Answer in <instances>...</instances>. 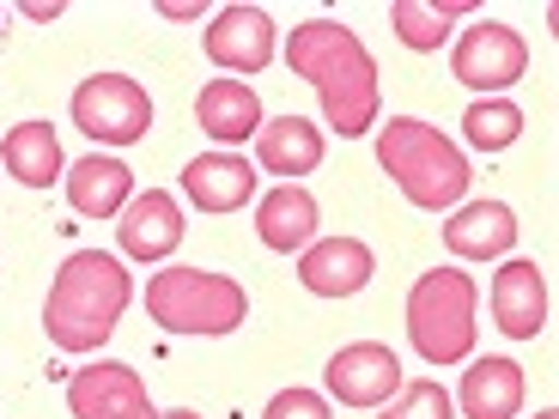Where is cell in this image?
<instances>
[{"label":"cell","mask_w":559,"mask_h":419,"mask_svg":"<svg viewBox=\"0 0 559 419\" xmlns=\"http://www.w3.org/2000/svg\"><path fill=\"white\" fill-rule=\"evenodd\" d=\"M286 68L317 85L322 116L341 140H359L365 128H378V61L341 19L298 25L293 43H286Z\"/></svg>","instance_id":"obj_1"},{"label":"cell","mask_w":559,"mask_h":419,"mask_svg":"<svg viewBox=\"0 0 559 419\" xmlns=\"http://www.w3.org/2000/svg\"><path fill=\"white\" fill-rule=\"evenodd\" d=\"M128 298H134V279L116 255L104 250H73L61 262L56 286H49V304H43V328L61 352H98L116 335Z\"/></svg>","instance_id":"obj_2"},{"label":"cell","mask_w":559,"mask_h":419,"mask_svg":"<svg viewBox=\"0 0 559 419\" xmlns=\"http://www.w3.org/2000/svg\"><path fill=\"white\" fill-rule=\"evenodd\" d=\"M378 165L395 177L414 207L438 213V207H456L468 195V158H462L456 140H444L432 122L419 116H390L378 128Z\"/></svg>","instance_id":"obj_3"},{"label":"cell","mask_w":559,"mask_h":419,"mask_svg":"<svg viewBox=\"0 0 559 419\" xmlns=\"http://www.w3.org/2000/svg\"><path fill=\"white\" fill-rule=\"evenodd\" d=\"M146 316L165 335H231L250 316L238 279L207 274V267H165L146 279Z\"/></svg>","instance_id":"obj_4"},{"label":"cell","mask_w":559,"mask_h":419,"mask_svg":"<svg viewBox=\"0 0 559 419\" xmlns=\"http://www.w3.org/2000/svg\"><path fill=\"white\" fill-rule=\"evenodd\" d=\"M407 335L426 364H462L475 352V279L456 267H432L407 292Z\"/></svg>","instance_id":"obj_5"},{"label":"cell","mask_w":559,"mask_h":419,"mask_svg":"<svg viewBox=\"0 0 559 419\" xmlns=\"http://www.w3.org/2000/svg\"><path fill=\"white\" fill-rule=\"evenodd\" d=\"M73 128L92 134L98 146H134L153 128V98L128 73H92L73 92Z\"/></svg>","instance_id":"obj_6"},{"label":"cell","mask_w":559,"mask_h":419,"mask_svg":"<svg viewBox=\"0 0 559 419\" xmlns=\"http://www.w3.org/2000/svg\"><path fill=\"white\" fill-rule=\"evenodd\" d=\"M450 73H456L468 92L499 98L504 85H518L523 73H530V43L511 25H499V19H475V25L456 37V49H450Z\"/></svg>","instance_id":"obj_7"},{"label":"cell","mask_w":559,"mask_h":419,"mask_svg":"<svg viewBox=\"0 0 559 419\" xmlns=\"http://www.w3.org/2000/svg\"><path fill=\"white\" fill-rule=\"evenodd\" d=\"M68 414L73 419H158V407L146 402V383H140L134 364L98 359L68 378Z\"/></svg>","instance_id":"obj_8"},{"label":"cell","mask_w":559,"mask_h":419,"mask_svg":"<svg viewBox=\"0 0 559 419\" xmlns=\"http://www.w3.org/2000/svg\"><path fill=\"white\" fill-rule=\"evenodd\" d=\"M402 390V359L383 340H353L329 359V395L341 407H383Z\"/></svg>","instance_id":"obj_9"},{"label":"cell","mask_w":559,"mask_h":419,"mask_svg":"<svg viewBox=\"0 0 559 419\" xmlns=\"http://www.w3.org/2000/svg\"><path fill=\"white\" fill-rule=\"evenodd\" d=\"M201 43H207V61L225 73H262L280 49L274 19H267L262 7H219Z\"/></svg>","instance_id":"obj_10"},{"label":"cell","mask_w":559,"mask_h":419,"mask_svg":"<svg viewBox=\"0 0 559 419\" xmlns=\"http://www.w3.org/2000/svg\"><path fill=\"white\" fill-rule=\"evenodd\" d=\"M371 274H378V255L365 250L359 238H317L298 250V279L317 298H353V292H365Z\"/></svg>","instance_id":"obj_11"},{"label":"cell","mask_w":559,"mask_h":419,"mask_svg":"<svg viewBox=\"0 0 559 419\" xmlns=\"http://www.w3.org/2000/svg\"><path fill=\"white\" fill-rule=\"evenodd\" d=\"M116 243L134 262H165L170 250L182 243V207L165 195V189H146L122 207V225H116Z\"/></svg>","instance_id":"obj_12"},{"label":"cell","mask_w":559,"mask_h":419,"mask_svg":"<svg viewBox=\"0 0 559 419\" xmlns=\"http://www.w3.org/2000/svg\"><path fill=\"white\" fill-rule=\"evenodd\" d=\"M492 316L511 340H535L547 328V279L535 262H504L492 274Z\"/></svg>","instance_id":"obj_13"},{"label":"cell","mask_w":559,"mask_h":419,"mask_svg":"<svg viewBox=\"0 0 559 419\" xmlns=\"http://www.w3.org/2000/svg\"><path fill=\"white\" fill-rule=\"evenodd\" d=\"M182 195L201 213H238L255 195V165L243 153H201L182 170Z\"/></svg>","instance_id":"obj_14"},{"label":"cell","mask_w":559,"mask_h":419,"mask_svg":"<svg viewBox=\"0 0 559 419\" xmlns=\"http://www.w3.org/2000/svg\"><path fill=\"white\" fill-rule=\"evenodd\" d=\"M201 134L219 140V146H243V140L262 134V98H255L243 80H207L195 98Z\"/></svg>","instance_id":"obj_15"},{"label":"cell","mask_w":559,"mask_h":419,"mask_svg":"<svg viewBox=\"0 0 559 419\" xmlns=\"http://www.w3.org/2000/svg\"><path fill=\"white\" fill-rule=\"evenodd\" d=\"M518 243V213L504 201H468L456 219L444 225V250L462 255V262H492Z\"/></svg>","instance_id":"obj_16"},{"label":"cell","mask_w":559,"mask_h":419,"mask_svg":"<svg viewBox=\"0 0 559 419\" xmlns=\"http://www.w3.org/2000/svg\"><path fill=\"white\" fill-rule=\"evenodd\" d=\"M255 158H262L267 177H310V170L322 165V128L305 122V116H274V122H262V134H255Z\"/></svg>","instance_id":"obj_17"},{"label":"cell","mask_w":559,"mask_h":419,"mask_svg":"<svg viewBox=\"0 0 559 419\" xmlns=\"http://www.w3.org/2000/svg\"><path fill=\"white\" fill-rule=\"evenodd\" d=\"M68 201L73 213H85V219H116V213L134 201V170L122 165V158H80V165L68 170Z\"/></svg>","instance_id":"obj_18"},{"label":"cell","mask_w":559,"mask_h":419,"mask_svg":"<svg viewBox=\"0 0 559 419\" xmlns=\"http://www.w3.org/2000/svg\"><path fill=\"white\" fill-rule=\"evenodd\" d=\"M255 231H262V243L280 255L317 243V195L298 189V182H280L274 195H262V207H255Z\"/></svg>","instance_id":"obj_19"},{"label":"cell","mask_w":559,"mask_h":419,"mask_svg":"<svg viewBox=\"0 0 559 419\" xmlns=\"http://www.w3.org/2000/svg\"><path fill=\"white\" fill-rule=\"evenodd\" d=\"M523 407V364L475 359L462 371V414L468 419H518Z\"/></svg>","instance_id":"obj_20"},{"label":"cell","mask_w":559,"mask_h":419,"mask_svg":"<svg viewBox=\"0 0 559 419\" xmlns=\"http://www.w3.org/2000/svg\"><path fill=\"white\" fill-rule=\"evenodd\" d=\"M0 165L13 170L25 189H49L61 177V140L49 122H19L13 134L0 140Z\"/></svg>","instance_id":"obj_21"},{"label":"cell","mask_w":559,"mask_h":419,"mask_svg":"<svg viewBox=\"0 0 559 419\" xmlns=\"http://www.w3.org/2000/svg\"><path fill=\"white\" fill-rule=\"evenodd\" d=\"M468 13V0H395V37L407 43V49H419V56H432L438 43L450 37V25Z\"/></svg>","instance_id":"obj_22"},{"label":"cell","mask_w":559,"mask_h":419,"mask_svg":"<svg viewBox=\"0 0 559 419\" xmlns=\"http://www.w3.org/2000/svg\"><path fill=\"white\" fill-rule=\"evenodd\" d=\"M462 128H468V146H475V153H504V146L523 134V110L511 98H480V104H468Z\"/></svg>","instance_id":"obj_23"},{"label":"cell","mask_w":559,"mask_h":419,"mask_svg":"<svg viewBox=\"0 0 559 419\" xmlns=\"http://www.w3.org/2000/svg\"><path fill=\"white\" fill-rule=\"evenodd\" d=\"M378 419H450V395H444V383H438V378L402 383V390L378 407Z\"/></svg>","instance_id":"obj_24"},{"label":"cell","mask_w":559,"mask_h":419,"mask_svg":"<svg viewBox=\"0 0 559 419\" xmlns=\"http://www.w3.org/2000/svg\"><path fill=\"white\" fill-rule=\"evenodd\" d=\"M262 419H329V402L310 395V390H280L274 402H267Z\"/></svg>","instance_id":"obj_25"},{"label":"cell","mask_w":559,"mask_h":419,"mask_svg":"<svg viewBox=\"0 0 559 419\" xmlns=\"http://www.w3.org/2000/svg\"><path fill=\"white\" fill-rule=\"evenodd\" d=\"M25 19H37V25H49V19H61V7H56V0H49V7H43V0H31V7H25Z\"/></svg>","instance_id":"obj_26"},{"label":"cell","mask_w":559,"mask_h":419,"mask_svg":"<svg viewBox=\"0 0 559 419\" xmlns=\"http://www.w3.org/2000/svg\"><path fill=\"white\" fill-rule=\"evenodd\" d=\"M158 419H201L195 407H177V414H158Z\"/></svg>","instance_id":"obj_27"},{"label":"cell","mask_w":559,"mask_h":419,"mask_svg":"<svg viewBox=\"0 0 559 419\" xmlns=\"http://www.w3.org/2000/svg\"><path fill=\"white\" fill-rule=\"evenodd\" d=\"M535 419H559V414H554V407H542V414H535Z\"/></svg>","instance_id":"obj_28"}]
</instances>
